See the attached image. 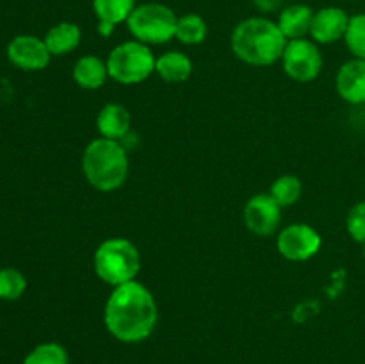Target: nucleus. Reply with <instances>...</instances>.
I'll return each mask as SVG.
<instances>
[{"label": "nucleus", "instance_id": "18", "mask_svg": "<svg viewBox=\"0 0 365 364\" xmlns=\"http://www.w3.org/2000/svg\"><path fill=\"white\" fill-rule=\"evenodd\" d=\"M135 6L138 0H93V13L98 24L116 27L120 24H127Z\"/></svg>", "mask_w": 365, "mask_h": 364}, {"label": "nucleus", "instance_id": "4", "mask_svg": "<svg viewBox=\"0 0 365 364\" xmlns=\"http://www.w3.org/2000/svg\"><path fill=\"white\" fill-rule=\"evenodd\" d=\"M93 268L100 280L116 288L138 278L141 271V253L128 239L109 238L96 246Z\"/></svg>", "mask_w": 365, "mask_h": 364}, {"label": "nucleus", "instance_id": "14", "mask_svg": "<svg viewBox=\"0 0 365 364\" xmlns=\"http://www.w3.org/2000/svg\"><path fill=\"white\" fill-rule=\"evenodd\" d=\"M316 11L307 4H291L285 6L278 14V27L282 34L291 39H299L310 36V27H312V18Z\"/></svg>", "mask_w": 365, "mask_h": 364}, {"label": "nucleus", "instance_id": "13", "mask_svg": "<svg viewBox=\"0 0 365 364\" xmlns=\"http://www.w3.org/2000/svg\"><path fill=\"white\" fill-rule=\"evenodd\" d=\"M130 125L132 118L128 109L116 102L106 103L96 116V128H98L100 138L121 141L130 132Z\"/></svg>", "mask_w": 365, "mask_h": 364}, {"label": "nucleus", "instance_id": "23", "mask_svg": "<svg viewBox=\"0 0 365 364\" xmlns=\"http://www.w3.org/2000/svg\"><path fill=\"white\" fill-rule=\"evenodd\" d=\"M344 41L349 52L353 54V57L365 59V13L353 14L349 18Z\"/></svg>", "mask_w": 365, "mask_h": 364}, {"label": "nucleus", "instance_id": "9", "mask_svg": "<svg viewBox=\"0 0 365 364\" xmlns=\"http://www.w3.org/2000/svg\"><path fill=\"white\" fill-rule=\"evenodd\" d=\"M6 54L9 63L24 71L45 70L52 59L45 39L32 34L14 36L7 45Z\"/></svg>", "mask_w": 365, "mask_h": 364}, {"label": "nucleus", "instance_id": "16", "mask_svg": "<svg viewBox=\"0 0 365 364\" xmlns=\"http://www.w3.org/2000/svg\"><path fill=\"white\" fill-rule=\"evenodd\" d=\"M43 39H45L52 57H61L73 52L81 45L82 31L75 21H59L48 29Z\"/></svg>", "mask_w": 365, "mask_h": 364}, {"label": "nucleus", "instance_id": "19", "mask_svg": "<svg viewBox=\"0 0 365 364\" xmlns=\"http://www.w3.org/2000/svg\"><path fill=\"white\" fill-rule=\"evenodd\" d=\"M207 34H209V27H207V21L203 20V16L196 13H187L178 16L175 38L182 45H200V43L205 41Z\"/></svg>", "mask_w": 365, "mask_h": 364}, {"label": "nucleus", "instance_id": "11", "mask_svg": "<svg viewBox=\"0 0 365 364\" xmlns=\"http://www.w3.org/2000/svg\"><path fill=\"white\" fill-rule=\"evenodd\" d=\"M349 14L342 7L327 6L314 13L312 27H310V39L317 45H331L344 39L348 31Z\"/></svg>", "mask_w": 365, "mask_h": 364}, {"label": "nucleus", "instance_id": "2", "mask_svg": "<svg viewBox=\"0 0 365 364\" xmlns=\"http://www.w3.org/2000/svg\"><path fill=\"white\" fill-rule=\"evenodd\" d=\"M230 46L234 56L242 63L252 66H269L282 59L287 38L271 18L250 16L234 27Z\"/></svg>", "mask_w": 365, "mask_h": 364}, {"label": "nucleus", "instance_id": "8", "mask_svg": "<svg viewBox=\"0 0 365 364\" xmlns=\"http://www.w3.org/2000/svg\"><path fill=\"white\" fill-rule=\"evenodd\" d=\"M321 234L309 223H291L278 232L277 250L284 259L303 263L312 259L321 250Z\"/></svg>", "mask_w": 365, "mask_h": 364}, {"label": "nucleus", "instance_id": "21", "mask_svg": "<svg viewBox=\"0 0 365 364\" xmlns=\"http://www.w3.org/2000/svg\"><path fill=\"white\" fill-rule=\"evenodd\" d=\"M21 364H70V355L63 345L48 341L34 346Z\"/></svg>", "mask_w": 365, "mask_h": 364}, {"label": "nucleus", "instance_id": "12", "mask_svg": "<svg viewBox=\"0 0 365 364\" xmlns=\"http://www.w3.org/2000/svg\"><path fill=\"white\" fill-rule=\"evenodd\" d=\"M335 89L344 102L353 106L365 103V59L346 61L335 77Z\"/></svg>", "mask_w": 365, "mask_h": 364}, {"label": "nucleus", "instance_id": "6", "mask_svg": "<svg viewBox=\"0 0 365 364\" xmlns=\"http://www.w3.org/2000/svg\"><path fill=\"white\" fill-rule=\"evenodd\" d=\"M178 16L171 7L160 2L138 4L127 20L132 38L145 45H166L175 38Z\"/></svg>", "mask_w": 365, "mask_h": 364}, {"label": "nucleus", "instance_id": "7", "mask_svg": "<svg viewBox=\"0 0 365 364\" xmlns=\"http://www.w3.org/2000/svg\"><path fill=\"white\" fill-rule=\"evenodd\" d=\"M285 75L296 82H312L323 70V54L316 41L309 38L291 39L282 56Z\"/></svg>", "mask_w": 365, "mask_h": 364}, {"label": "nucleus", "instance_id": "17", "mask_svg": "<svg viewBox=\"0 0 365 364\" xmlns=\"http://www.w3.org/2000/svg\"><path fill=\"white\" fill-rule=\"evenodd\" d=\"M73 81L82 89H98L109 77L107 63L96 56H82L73 64Z\"/></svg>", "mask_w": 365, "mask_h": 364}, {"label": "nucleus", "instance_id": "20", "mask_svg": "<svg viewBox=\"0 0 365 364\" xmlns=\"http://www.w3.org/2000/svg\"><path fill=\"white\" fill-rule=\"evenodd\" d=\"M303 184L296 175H280L271 184L269 195L280 207H291L302 198Z\"/></svg>", "mask_w": 365, "mask_h": 364}, {"label": "nucleus", "instance_id": "5", "mask_svg": "<svg viewBox=\"0 0 365 364\" xmlns=\"http://www.w3.org/2000/svg\"><path fill=\"white\" fill-rule=\"evenodd\" d=\"M155 59L152 46L130 39L114 46L107 56V70L114 82L123 86H134L146 81L155 74Z\"/></svg>", "mask_w": 365, "mask_h": 364}, {"label": "nucleus", "instance_id": "26", "mask_svg": "<svg viewBox=\"0 0 365 364\" xmlns=\"http://www.w3.org/2000/svg\"><path fill=\"white\" fill-rule=\"evenodd\" d=\"M364 259H365V245H364Z\"/></svg>", "mask_w": 365, "mask_h": 364}, {"label": "nucleus", "instance_id": "22", "mask_svg": "<svg viewBox=\"0 0 365 364\" xmlns=\"http://www.w3.org/2000/svg\"><path fill=\"white\" fill-rule=\"evenodd\" d=\"M27 289V278L16 268H0V300L14 302Z\"/></svg>", "mask_w": 365, "mask_h": 364}, {"label": "nucleus", "instance_id": "24", "mask_svg": "<svg viewBox=\"0 0 365 364\" xmlns=\"http://www.w3.org/2000/svg\"><path fill=\"white\" fill-rule=\"evenodd\" d=\"M346 231L355 243L365 245V200L356 202L346 216Z\"/></svg>", "mask_w": 365, "mask_h": 364}, {"label": "nucleus", "instance_id": "3", "mask_svg": "<svg viewBox=\"0 0 365 364\" xmlns=\"http://www.w3.org/2000/svg\"><path fill=\"white\" fill-rule=\"evenodd\" d=\"M82 173L98 191H116L128 177L127 148L114 139H93L82 153Z\"/></svg>", "mask_w": 365, "mask_h": 364}, {"label": "nucleus", "instance_id": "25", "mask_svg": "<svg viewBox=\"0 0 365 364\" xmlns=\"http://www.w3.org/2000/svg\"><path fill=\"white\" fill-rule=\"evenodd\" d=\"M257 7H259L262 13H273V11H282L284 9V0H253Z\"/></svg>", "mask_w": 365, "mask_h": 364}, {"label": "nucleus", "instance_id": "10", "mask_svg": "<svg viewBox=\"0 0 365 364\" xmlns=\"http://www.w3.org/2000/svg\"><path fill=\"white\" fill-rule=\"evenodd\" d=\"M242 218L252 234L271 236L280 227L282 207L269 193H257L246 202Z\"/></svg>", "mask_w": 365, "mask_h": 364}, {"label": "nucleus", "instance_id": "15", "mask_svg": "<svg viewBox=\"0 0 365 364\" xmlns=\"http://www.w3.org/2000/svg\"><path fill=\"white\" fill-rule=\"evenodd\" d=\"M155 74L170 84L185 82L192 74V61L180 50H170L155 59Z\"/></svg>", "mask_w": 365, "mask_h": 364}, {"label": "nucleus", "instance_id": "1", "mask_svg": "<svg viewBox=\"0 0 365 364\" xmlns=\"http://www.w3.org/2000/svg\"><path fill=\"white\" fill-rule=\"evenodd\" d=\"M159 321L155 296L141 282L130 280L116 285L103 307V323L120 343L134 345L152 335Z\"/></svg>", "mask_w": 365, "mask_h": 364}]
</instances>
